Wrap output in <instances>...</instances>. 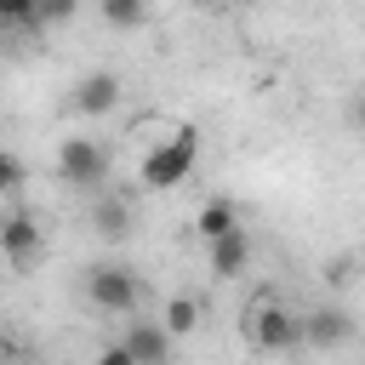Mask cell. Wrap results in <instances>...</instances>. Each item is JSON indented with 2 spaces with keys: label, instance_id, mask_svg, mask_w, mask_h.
<instances>
[{
  "label": "cell",
  "instance_id": "cell-1",
  "mask_svg": "<svg viewBox=\"0 0 365 365\" xmlns=\"http://www.w3.org/2000/svg\"><path fill=\"white\" fill-rule=\"evenodd\" d=\"M200 165V131L194 125H177L165 143H154L148 154H143V188H154V194H165V188H177V182H188V171Z\"/></svg>",
  "mask_w": 365,
  "mask_h": 365
},
{
  "label": "cell",
  "instance_id": "cell-2",
  "mask_svg": "<svg viewBox=\"0 0 365 365\" xmlns=\"http://www.w3.org/2000/svg\"><path fill=\"white\" fill-rule=\"evenodd\" d=\"M245 331H251V342H257L262 354H291V348L302 342V319H297L285 302H257L251 319H245Z\"/></svg>",
  "mask_w": 365,
  "mask_h": 365
},
{
  "label": "cell",
  "instance_id": "cell-3",
  "mask_svg": "<svg viewBox=\"0 0 365 365\" xmlns=\"http://www.w3.org/2000/svg\"><path fill=\"white\" fill-rule=\"evenodd\" d=\"M86 297H91L103 314H131V308H137V297H143V285H137V274H131V268L103 262V268H91V274H86Z\"/></svg>",
  "mask_w": 365,
  "mask_h": 365
},
{
  "label": "cell",
  "instance_id": "cell-4",
  "mask_svg": "<svg viewBox=\"0 0 365 365\" xmlns=\"http://www.w3.org/2000/svg\"><path fill=\"white\" fill-rule=\"evenodd\" d=\"M103 171H108V160H103V148L91 137H63V148H57V177L63 182L91 188V182H103Z\"/></svg>",
  "mask_w": 365,
  "mask_h": 365
},
{
  "label": "cell",
  "instance_id": "cell-5",
  "mask_svg": "<svg viewBox=\"0 0 365 365\" xmlns=\"http://www.w3.org/2000/svg\"><path fill=\"white\" fill-rule=\"evenodd\" d=\"M40 222L29 217V211H11V217H0V257L6 262H17V268H29L34 257H40Z\"/></svg>",
  "mask_w": 365,
  "mask_h": 365
},
{
  "label": "cell",
  "instance_id": "cell-6",
  "mask_svg": "<svg viewBox=\"0 0 365 365\" xmlns=\"http://www.w3.org/2000/svg\"><path fill=\"white\" fill-rule=\"evenodd\" d=\"M120 342L131 348V359H137V365H165V354H171V331H165L160 319H131Z\"/></svg>",
  "mask_w": 365,
  "mask_h": 365
},
{
  "label": "cell",
  "instance_id": "cell-7",
  "mask_svg": "<svg viewBox=\"0 0 365 365\" xmlns=\"http://www.w3.org/2000/svg\"><path fill=\"white\" fill-rule=\"evenodd\" d=\"M354 336V319L342 314V308H314V314H302V342H314V348H342Z\"/></svg>",
  "mask_w": 365,
  "mask_h": 365
},
{
  "label": "cell",
  "instance_id": "cell-8",
  "mask_svg": "<svg viewBox=\"0 0 365 365\" xmlns=\"http://www.w3.org/2000/svg\"><path fill=\"white\" fill-rule=\"evenodd\" d=\"M114 103H120V80H114V74H86V80L74 86V108H80V114H91V120H97V114H108Z\"/></svg>",
  "mask_w": 365,
  "mask_h": 365
},
{
  "label": "cell",
  "instance_id": "cell-9",
  "mask_svg": "<svg viewBox=\"0 0 365 365\" xmlns=\"http://www.w3.org/2000/svg\"><path fill=\"white\" fill-rule=\"evenodd\" d=\"M245 262H251V240H245V228H234V234L211 240V274H217V279H234Z\"/></svg>",
  "mask_w": 365,
  "mask_h": 365
},
{
  "label": "cell",
  "instance_id": "cell-10",
  "mask_svg": "<svg viewBox=\"0 0 365 365\" xmlns=\"http://www.w3.org/2000/svg\"><path fill=\"white\" fill-rule=\"evenodd\" d=\"M240 228V211H234V200H205L200 205V217H194V234L211 245V240H222V234H234Z\"/></svg>",
  "mask_w": 365,
  "mask_h": 365
},
{
  "label": "cell",
  "instance_id": "cell-11",
  "mask_svg": "<svg viewBox=\"0 0 365 365\" xmlns=\"http://www.w3.org/2000/svg\"><path fill=\"white\" fill-rule=\"evenodd\" d=\"M91 228H97L103 240L131 234V205H125V200H97V205H91Z\"/></svg>",
  "mask_w": 365,
  "mask_h": 365
},
{
  "label": "cell",
  "instance_id": "cell-12",
  "mask_svg": "<svg viewBox=\"0 0 365 365\" xmlns=\"http://www.w3.org/2000/svg\"><path fill=\"white\" fill-rule=\"evenodd\" d=\"M160 325H165L171 336H188V331L200 325V302H194V297H171V302H165V319H160Z\"/></svg>",
  "mask_w": 365,
  "mask_h": 365
},
{
  "label": "cell",
  "instance_id": "cell-13",
  "mask_svg": "<svg viewBox=\"0 0 365 365\" xmlns=\"http://www.w3.org/2000/svg\"><path fill=\"white\" fill-rule=\"evenodd\" d=\"M143 6H148V0H103V17H108L114 29H137V23H143Z\"/></svg>",
  "mask_w": 365,
  "mask_h": 365
},
{
  "label": "cell",
  "instance_id": "cell-14",
  "mask_svg": "<svg viewBox=\"0 0 365 365\" xmlns=\"http://www.w3.org/2000/svg\"><path fill=\"white\" fill-rule=\"evenodd\" d=\"M0 23H6V29H29V23H40V0H0Z\"/></svg>",
  "mask_w": 365,
  "mask_h": 365
},
{
  "label": "cell",
  "instance_id": "cell-15",
  "mask_svg": "<svg viewBox=\"0 0 365 365\" xmlns=\"http://www.w3.org/2000/svg\"><path fill=\"white\" fill-rule=\"evenodd\" d=\"M17 188H23V160L0 148V194H17Z\"/></svg>",
  "mask_w": 365,
  "mask_h": 365
},
{
  "label": "cell",
  "instance_id": "cell-16",
  "mask_svg": "<svg viewBox=\"0 0 365 365\" xmlns=\"http://www.w3.org/2000/svg\"><path fill=\"white\" fill-rule=\"evenodd\" d=\"M80 0H40V23H68Z\"/></svg>",
  "mask_w": 365,
  "mask_h": 365
},
{
  "label": "cell",
  "instance_id": "cell-17",
  "mask_svg": "<svg viewBox=\"0 0 365 365\" xmlns=\"http://www.w3.org/2000/svg\"><path fill=\"white\" fill-rule=\"evenodd\" d=\"M97 365H137V359H131V348H125V342H114V348H103V354H97Z\"/></svg>",
  "mask_w": 365,
  "mask_h": 365
},
{
  "label": "cell",
  "instance_id": "cell-18",
  "mask_svg": "<svg viewBox=\"0 0 365 365\" xmlns=\"http://www.w3.org/2000/svg\"><path fill=\"white\" fill-rule=\"evenodd\" d=\"M354 120H359V131H365V103H359V108H354Z\"/></svg>",
  "mask_w": 365,
  "mask_h": 365
}]
</instances>
